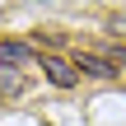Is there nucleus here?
I'll return each mask as SVG.
<instances>
[{
    "instance_id": "obj_6",
    "label": "nucleus",
    "mask_w": 126,
    "mask_h": 126,
    "mask_svg": "<svg viewBox=\"0 0 126 126\" xmlns=\"http://www.w3.org/2000/svg\"><path fill=\"white\" fill-rule=\"evenodd\" d=\"M112 33H122V37H126V14H112Z\"/></svg>"
},
{
    "instance_id": "obj_3",
    "label": "nucleus",
    "mask_w": 126,
    "mask_h": 126,
    "mask_svg": "<svg viewBox=\"0 0 126 126\" xmlns=\"http://www.w3.org/2000/svg\"><path fill=\"white\" fill-rule=\"evenodd\" d=\"M33 61V42H14V37H0V70H23Z\"/></svg>"
},
{
    "instance_id": "obj_4",
    "label": "nucleus",
    "mask_w": 126,
    "mask_h": 126,
    "mask_svg": "<svg viewBox=\"0 0 126 126\" xmlns=\"http://www.w3.org/2000/svg\"><path fill=\"white\" fill-rule=\"evenodd\" d=\"M23 94V75L19 70H0V98H19Z\"/></svg>"
},
{
    "instance_id": "obj_5",
    "label": "nucleus",
    "mask_w": 126,
    "mask_h": 126,
    "mask_svg": "<svg viewBox=\"0 0 126 126\" xmlns=\"http://www.w3.org/2000/svg\"><path fill=\"white\" fill-rule=\"evenodd\" d=\"M108 61H112V65H117V70H126V47H122V42H117V47H112V51H108Z\"/></svg>"
},
{
    "instance_id": "obj_2",
    "label": "nucleus",
    "mask_w": 126,
    "mask_h": 126,
    "mask_svg": "<svg viewBox=\"0 0 126 126\" xmlns=\"http://www.w3.org/2000/svg\"><path fill=\"white\" fill-rule=\"evenodd\" d=\"M75 70L89 79H117V65L108 56H94V51H75Z\"/></svg>"
},
{
    "instance_id": "obj_1",
    "label": "nucleus",
    "mask_w": 126,
    "mask_h": 126,
    "mask_svg": "<svg viewBox=\"0 0 126 126\" xmlns=\"http://www.w3.org/2000/svg\"><path fill=\"white\" fill-rule=\"evenodd\" d=\"M42 70H47V79L56 84V89H75L79 84V70H75V61H61V56H42Z\"/></svg>"
}]
</instances>
